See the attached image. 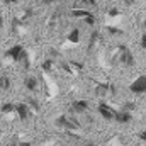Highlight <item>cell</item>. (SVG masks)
Wrapping results in <instances>:
<instances>
[{"label": "cell", "mask_w": 146, "mask_h": 146, "mask_svg": "<svg viewBox=\"0 0 146 146\" xmlns=\"http://www.w3.org/2000/svg\"><path fill=\"white\" fill-rule=\"evenodd\" d=\"M24 53H26V51H24V48H22L21 44H14L12 48H9V49L5 51L3 58L9 60V61H12V63H21Z\"/></svg>", "instance_id": "obj_1"}, {"label": "cell", "mask_w": 146, "mask_h": 146, "mask_svg": "<svg viewBox=\"0 0 146 146\" xmlns=\"http://www.w3.org/2000/svg\"><path fill=\"white\" fill-rule=\"evenodd\" d=\"M119 61L124 66H133L134 65V56L124 44H119Z\"/></svg>", "instance_id": "obj_2"}, {"label": "cell", "mask_w": 146, "mask_h": 146, "mask_svg": "<svg viewBox=\"0 0 146 146\" xmlns=\"http://www.w3.org/2000/svg\"><path fill=\"white\" fill-rule=\"evenodd\" d=\"M56 126L65 127V129H78V122L73 121V117H70L68 114H63L56 119Z\"/></svg>", "instance_id": "obj_3"}, {"label": "cell", "mask_w": 146, "mask_h": 146, "mask_svg": "<svg viewBox=\"0 0 146 146\" xmlns=\"http://www.w3.org/2000/svg\"><path fill=\"white\" fill-rule=\"evenodd\" d=\"M129 90H131L133 94H145L146 92V75L138 76V78L129 85Z\"/></svg>", "instance_id": "obj_4"}, {"label": "cell", "mask_w": 146, "mask_h": 146, "mask_svg": "<svg viewBox=\"0 0 146 146\" xmlns=\"http://www.w3.org/2000/svg\"><path fill=\"white\" fill-rule=\"evenodd\" d=\"M99 114L104 117V119H107V121H115V114H117V110H114L110 106L107 104H99Z\"/></svg>", "instance_id": "obj_5"}, {"label": "cell", "mask_w": 146, "mask_h": 146, "mask_svg": "<svg viewBox=\"0 0 146 146\" xmlns=\"http://www.w3.org/2000/svg\"><path fill=\"white\" fill-rule=\"evenodd\" d=\"M72 15L73 17H83L85 22H88L90 26L95 24V17H94V14H90V12H87V10H73Z\"/></svg>", "instance_id": "obj_6"}, {"label": "cell", "mask_w": 146, "mask_h": 146, "mask_svg": "<svg viewBox=\"0 0 146 146\" xmlns=\"http://www.w3.org/2000/svg\"><path fill=\"white\" fill-rule=\"evenodd\" d=\"M87 109H88V102H87V100H73V104H72L73 112L82 114V112H85Z\"/></svg>", "instance_id": "obj_7"}, {"label": "cell", "mask_w": 146, "mask_h": 146, "mask_svg": "<svg viewBox=\"0 0 146 146\" xmlns=\"http://www.w3.org/2000/svg\"><path fill=\"white\" fill-rule=\"evenodd\" d=\"M15 112H17V115H19L21 121H27V119H29V109H27L26 104H17Z\"/></svg>", "instance_id": "obj_8"}, {"label": "cell", "mask_w": 146, "mask_h": 146, "mask_svg": "<svg viewBox=\"0 0 146 146\" xmlns=\"http://www.w3.org/2000/svg\"><path fill=\"white\" fill-rule=\"evenodd\" d=\"M131 119H133L131 112H126V110H117V114H115V122L126 124V122H129Z\"/></svg>", "instance_id": "obj_9"}, {"label": "cell", "mask_w": 146, "mask_h": 146, "mask_svg": "<svg viewBox=\"0 0 146 146\" xmlns=\"http://www.w3.org/2000/svg\"><path fill=\"white\" fill-rule=\"evenodd\" d=\"M24 85H26V88H27L29 92H36L37 90V78L33 76V75H29V76L24 80Z\"/></svg>", "instance_id": "obj_10"}, {"label": "cell", "mask_w": 146, "mask_h": 146, "mask_svg": "<svg viewBox=\"0 0 146 146\" xmlns=\"http://www.w3.org/2000/svg\"><path fill=\"white\" fill-rule=\"evenodd\" d=\"M10 88V80L5 76V75H0V90H9Z\"/></svg>", "instance_id": "obj_11"}, {"label": "cell", "mask_w": 146, "mask_h": 146, "mask_svg": "<svg viewBox=\"0 0 146 146\" xmlns=\"http://www.w3.org/2000/svg\"><path fill=\"white\" fill-rule=\"evenodd\" d=\"M107 90H110V85H107V83H99V85H97L95 94L102 97V95H106V92H107Z\"/></svg>", "instance_id": "obj_12"}, {"label": "cell", "mask_w": 146, "mask_h": 146, "mask_svg": "<svg viewBox=\"0 0 146 146\" xmlns=\"http://www.w3.org/2000/svg\"><path fill=\"white\" fill-rule=\"evenodd\" d=\"M15 107H17V106H14V104H3L0 110H2L3 114H12V112H15Z\"/></svg>", "instance_id": "obj_13"}, {"label": "cell", "mask_w": 146, "mask_h": 146, "mask_svg": "<svg viewBox=\"0 0 146 146\" xmlns=\"http://www.w3.org/2000/svg\"><path fill=\"white\" fill-rule=\"evenodd\" d=\"M97 41H100L99 33H92V37H90V44H88V48H94V44H95Z\"/></svg>", "instance_id": "obj_14"}, {"label": "cell", "mask_w": 146, "mask_h": 146, "mask_svg": "<svg viewBox=\"0 0 146 146\" xmlns=\"http://www.w3.org/2000/svg\"><path fill=\"white\" fill-rule=\"evenodd\" d=\"M78 37H80V34H78V29H73L72 33H70V36H68V39H70V41H73V42H78Z\"/></svg>", "instance_id": "obj_15"}, {"label": "cell", "mask_w": 146, "mask_h": 146, "mask_svg": "<svg viewBox=\"0 0 146 146\" xmlns=\"http://www.w3.org/2000/svg\"><path fill=\"white\" fill-rule=\"evenodd\" d=\"M21 63L24 65V68H29V65H31V63H29V56H27V53H24V54H22V60H21Z\"/></svg>", "instance_id": "obj_16"}, {"label": "cell", "mask_w": 146, "mask_h": 146, "mask_svg": "<svg viewBox=\"0 0 146 146\" xmlns=\"http://www.w3.org/2000/svg\"><path fill=\"white\" fill-rule=\"evenodd\" d=\"M51 66H53V60H46V61L42 63V70H46V72H49Z\"/></svg>", "instance_id": "obj_17"}, {"label": "cell", "mask_w": 146, "mask_h": 146, "mask_svg": "<svg viewBox=\"0 0 146 146\" xmlns=\"http://www.w3.org/2000/svg\"><path fill=\"white\" fill-rule=\"evenodd\" d=\"M141 48H146V33H143L141 36Z\"/></svg>", "instance_id": "obj_18"}, {"label": "cell", "mask_w": 146, "mask_h": 146, "mask_svg": "<svg viewBox=\"0 0 146 146\" xmlns=\"http://www.w3.org/2000/svg\"><path fill=\"white\" fill-rule=\"evenodd\" d=\"M41 2H42V3H46V5H51V3H54L56 0H41Z\"/></svg>", "instance_id": "obj_19"}, {"label": "cell", "mask_w": 146, "mask_h": 146, "mask_svg": "<svg viewBox=\"0 0 146 146\" xmlns=\"http://www.w3.org/2000/svg\"><path fill=\"white\" fill-rule=\"evenodd\" d=\"M139 139L146 141V133H145V131H143V133H139Z\"/></svg>", "instance_id": "obj_20"}, {"label": "cell", "mask_w": 146, "mask_h": 146, "mask_svg": "<svg viewBox=\"0 0 146 146\" xmlns=\"http://www.w3.org/2000/svg\"><path fill=\"white\" fill-rule=\"evenodd\" d=\"M122 2H124L126 5H133V3H134V0H122Z\"/></svg>", "instance_id": "obj_21"}, {"label": "cell", "mask_w": 146, "mask_h": 146, "mask_svg": "<svg viewBox=\"0 0 146 146\" xmlns=\"http://www.w3.org/2000/svg\"><path fill=\"white\" fill-rule=\"evenodd\" d=\"M109 15H117V10H115V9H112V10H109Z\"/></svg>", "instance_id": "obj_22"}, {"label": "cell", "mask_w": 146, "mask_h": 146, "mask_svg": "<svg viewBox=\"0 0 146 146\" xmlns=\"http://www.w3.org/2000/svg\"><path fill=\"white\" fill-rule=\"evenodd\" d=\"M85 146H95V145H94L92 141H87V143H85Z\"/></svg>", "instance_id": "obj_23"}, {"label": "cell", "mask_w": 146, "mask_h": 146, "mask_svg": "<svg viewBox=\"0 0 146 146\" xmlns=\"http://www.w3.org/2000/svg\"><path fill=\"white\" fill-rule=\"evenodd\" d=\"M87 2H88L90 5H95V0H87Z\"/></svg>", "instance_id": "obj_24"}, {"label": "cell", "mask_w": 146, "mask_h": 146, "mask_svg": "<svg viewBox=\"0 0 146 146\" xmlns=\"http://www.w3.org/2000/svg\"><path fill=\"white\" fill-rule=\"evenodd\" d=\"M2 26H3V19L0 17V27H2Z\"/></svg>", "instance_id": "obj_25"}, {"label": "cell", "mask_w": 146, "mask_h": 146, "mask_svg": "<svg viewBox=\"0 0 146 146\" xmlns=\"http://www.w3.org/2000/svg\"><path fill=\"white\" fill-rule=\"evenodd\" d=\"M143 26H145V29H146V19H145V22H143Z\"/></svg>", "instance_id": "obj_26"}, {"label": "cell", "mask_w": 146, "mask_h": 146, "mask_svg": "<svg viewBox=\"0 0 146 146\" xmlns=\"http://www.w3.org/2000/svg\"><path fill=\"white\" fill-rule=\"evenodd\" d=\"M82 2H87V0H82Z\"/></svg>", "instance_id": "obj_27"}, {"label": "cell", "mask_w": 146, "mask_h": 146, "mask_svg": "<svg viewBox=\"0 0 146 146\" xmlns=\"http://www.w3.org/2000/svg\"><path fill=\"white\" fill-rule=\"evenodd\" d=\"M0 92H2V90H0Z\"/></svg>", "instance_id": "obj_28"}]
</instances>
